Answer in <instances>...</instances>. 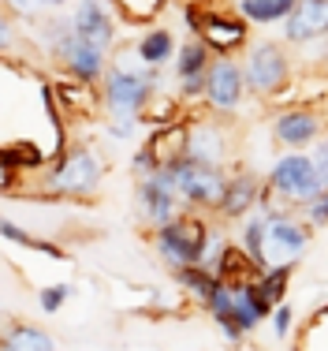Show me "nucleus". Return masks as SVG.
Segmentation results:
<instances>
[{
	"instance_id": "obj_1",
	"label": "nucleus",
	"mask_w": 328,
	"mask_h": 351,
	"mask_svg": "<svg viewBox=\"0 0 328 351\" xmlns=\"http://www.w3.org/2000/svg\"><path fill=\"white\" fill-rule=\"evenodd\" d=\"M265 195L273 198V206H283L291 213H306L325 195V183L317 176V165L310 157V149L306 154L276 157L273 169L265 172Z\"/></svg>"
},
{
	"instance_id": "obj_2",
	"label": "nucleus",
	"mask_w": 328,
	"mask_h": 351,
	"mask_svg": "<svg viewBox=\"0 0 328 351\" xmlns=\"http://www.w3.org/2000/svg\"><path fill=\"white\" fill-rule=\"evenodd\" d=\"M157 97V68L149 71H127V68H108L101 79V105H105L112 123H138L146 120V108Z\"/></svg>"
},
{
	"instance_id": "obj_3",
	"label": "nucleus",
	"mask_w": 328,
	"mask_h": 351,
	"mask_svg": "<svg viewBox=\"0 0 328 351\" xmlns=\"http://www.w3.org/2000/svg\"><path fill=\"white\" fill-rule=\"evenodd\" d=\"M45 49L64 64V71L71 75L79 86H94V82H101L108 75V68H112L105 49L90 45L86 38L75 34L71 19H67V23L64 19L45 23Z\"/></svg>"
},
{
	"instance_id": "obj_4",
	"label": "nucleus",
	"mask_w": 328,
	"mask_h": 351,
	"mask_svg": "<svg viewBox=\"0 0 328 351\" xmlns=\"http://www.w3.org/2000/svg\"><path fill=\"white\" fill-rule=\"evenodd\" d=\"M209 236H213V224H209L205 213L187 210L183 217H175L164 228H153V250L161 254V262L168 269H187V265H201L209 247Z\"/></svg>"
},
{
	"instance_id": "obj_5",
	"label": "nucleus",
	"mask_w": 328,
	"mask_h": 351,
	"mask_svg": "<svg viewBox=\"0 0 328 351\" xmlns=\"http://www.w3.org/2000/svg\"><path fill=\"white\" fill-rule=\"evenodd\" d=\"M105 180V161L90 146H71L45 169V191L60 198H90Z\"/></svg>"
},
{
	"instance_id": "obj_6",
	"label": "nucleus",
	"mask_w": 328,
	"mask_h": 351,
	"mask_svg": "<svg viewBox=\"0 0 328 351\" xmlns=\"http://www.w3.org/2000/svg\"><path fill=\"white\" fill-rule=\"evenodd\" d=\"M257 210H262L265 221H268L265 262L268 265H299L317 228L302 213H291V210H283V206H273V198H268V195L262 198Z\"/></svg>"
},
{
	"instance_id": "obj_7",
	"label": "nucleus",
	"mask_w": 328,
	"mask_h": 351,
	"mask_svg": "<svg viewBox=\"0 0 328 351\" xmlns=\"http://www.w3.org/2000/svg\"><path fill=\"white\" fill-rule=\"evenodd\" d=\"M172 183L179 191L183 206L194 213H216L228 195V183H231V172L228 169H213V165H198V161H179L172 165Z\"/></svg>"
},
{
	"instance_id": "obj_8",
	"label": "nucleus",
	"mask_w": 328,
	"mask_h": 351,
	"mask_svg": "<svg viewBox=\"0 0 328 351\" xmlns=\"http://www.w3.org/2000/svg\"><path fill=\"white\" fill-rule=\"evenodd\" d=\"M183 15H187V27L194 30V38L205 41L216 56H235L250 38V23L239 12H201L194 0H187Z\"/></svg>"
},
{
	"instance_id": "obj_9",
	"label": "nucleus",
	"mask_w": 328,
	"mask_h": 351,
	"mask_svg": "<svg viewBox=\"0 0 328 351\" xmlns=\"http://www.w3.org/2000/svg\"><path fill=\"white\" fill-rule=\"evenodd\" d=\"M247 90L257 97H280L291 86V56L280 41H257L247 49Z\"/></svg>"
},
{
	"instance_id": "obj_10",
	"label": "nucleus",
	"mask_w": 328,
	"mask_h": 351,
	"mask_svg": "<svg viewBox=\"0 0 328 351\" xmlns=\"http://www.w3.org/2000/svg\"><path fill=\"white\" fill-rule=\"evenodd\" d=\"M187 157L198 165H213V169H228L231 161V131L224 116H201L187 123Z\"/></svg>"
},
{
	"instance_id": "obj_11",
	"label": "nucleus",
	"mask_w": 328,
	"mask_h": 351,
	"mask_svg": "<svg viewBox=\"0 0 328 351\" xmlns=\"http://www.w3.org/2000/svg\"><path fill=\"white\" fill-rule=\"evenodd\" d=\"M138 213L149 228H164L175 217L187 213V206H183V198H179V191H175L168 169L149 176V180H138Z\"/></svg>"
},
{
	"instance_id": "obj_12",
	"label": "nucleus",
	"mask_w": 328,
	"mask_h": 351,
	"mask_svg": "<svg viewBox=\"0 0 328 351\" xmlns=\"http://www.w3.org/2000/svg\"><path fill=\"white\" fill-rule=\"evenodd\" d=\"M325 116L314 105H291L273 120V142H280L288 154H306L321 142Z\"/></svg>"
},
{
	"instance_id": "obj_13",
	"label": "nucleus",
	"mask_w": 328,
	"mask_h": 351,
	"mask_svg": "<svg viewBox=\"0 0 328 351\" xmlns=\"http://www.w3.org/2000/svg\"><path fill=\"white\" fill-rule=\"evenodd\" d=\"M247 94V71L235 56H216L205 79V105L213 116H231Z\"/></svg>"
},
{
	"instance_id": "obj_14",
	"label": "nucleus",
	"mask_w": 328,
	"mask_h": 351,
	"mask_svg": "<svg viewBox=\"0 0 328 351\" xmlns=\"http://www.w3.org/2000/svg\"><path fill=\"white\" fill-rule=\"evenodd\" d=\"M262 198H265V180L254 169H239V172H231L228 195H224L216 217H220V221H228V224H239V221H247L250 213H257Z\"/></svg>"
},
{
	"instance_id": "obj_15",
	"label": "nucleus",
	"mask_w": 328,
	"mask_h": 351,
	"mask_svg": "<svg viewBox=\"0 0 328 351\" xmlns=\"http://www.w3.org/2000/svg\"><path fill=\"white\" fill-rule=\"evenodd\" d=\"M71 27L79 38H86L90 45L105 49V53L116 41V19L108 15V8L101 4V0H79L75 12H71Z\"/></svg>"
},
{
	"instance_id": "obj_16",
	"label": "nucleus",
	"mask_w": 328,
	"mask_h": 351,
	"mask_svg": "<svg viewBox=\"0 0 328 351\" xmlns=\"http://www.w3.org/2000/svg\"><path fill=\"white\" fill-rule=\"evenodd\" d=\"M283 38L291 45H306V41L328 38V0H299L291 19L283 23Z\"/></svg>"
},
{
	"instance_id": "obj_17",
	"label": "nucleus",
	"mask_w": 328,
	"mask_h": 351,
	"mask_svg": "<svg viewBox=\"0 0 328 351\" xmlns=\"http://www.w3.org/2000/svg\"><path fill=\"white\" fill-rule=\"evenodd\" d=\"M231 295H235V322H239V329L247 332V337L265 322V317H273V303L262 295L257 280H239V284H231Z\"/></svg>"
},
{
	"instance_id": "obj_18",
	"label": "nucleus",
	"mask_w": 328,
	"mask_h": 351,
	"mask_svg": "<svg viewBox=\"0 0 328 351\" xmlns=\"http://www.w3.org/2000/svg\"><path fill=\"white\" fill-rule=\"evenodd\" d=\"M0 351H60L53 332L34 322H4L0 325Z\"/></svg>"
},
{
	"instance_id": "obj_19",
	"label": "nucleus",
	"mask_w": 328,
	"mask_h": 351,
	"mask_svg": "<svg viewBox=\"0 0 328 351\" xmlns=\"http://www.w3.org/2000/svg\"><path fill=\"white\" fill-rule=\"evenodd\" d=\"M299 0H235V12L254 27H268V23H288Z\"/></svg>"
},
{
	"instance_id": "obj_20",
	"label": "nucleus",
	"mask_w": 328,
	"mask_h": 351,
	"mask_svg": "<svg viewBox=\"0 0 328 351\" xmlns=\"http://www.w3.org/2000/svg\"><path fill=\"white\" fill-rule=\"evenodd\" d=\"M172 277H175V284H179V288L187 291V295L194 299V303H201V306L213 303L216 288L224 284L213 269H205V265H187V269H175Z\"/></svg>"
},
{
	"instance_id": "obj_21",
	"label": "nucleus",
	"mask_w": 328,
	"mask_h": 351,
	"mask_svg": "<svg viewBox=\"0 0 328 351\" xmlns=\"http://www.w3.org/2000/svg\"><path fill=\"white\" fill-rule=\"evenodd\" d=\"M175 53H179V49H175V38L168 27H149L138 41V60L146 64V68H161V64H168Z\"/></svg>"
},
{
	"instance_id": "obj_22",
	"label": "nucleus",
	"mask_w": 328,
	"mask_h": 351,
	"mask_svg": "<svg viewBox=\"0 0 328 351\" xmlns=\"http://www.w3.org/2000/svg\"><path fill=\"white\" fill-rule=\"evenodd\" d=\"M0 239H8V243H15V247H27V250H34V254H45V258H53V262L67 258L64 247H56L53 239L34 236V232L23 228V224H15L12 217H0Z\"/></svg>"
},
{
	"instance_id": "obj_23",
	"label": "nucleus",
	"mask_w": 328,
	"mask_h": 351,
	"mask_svg": "<svg viewBox=\"0 0 328 351\" xmlns=\"http://www.w3.org/2000/svg\"><path fill=\"white\" fill-rule=\"evenodd\" d=\"M265 236H268V221H265L262 210L250 213L247 221H239V239H235V243L247 250L262 269H268V262H265Z\"/></svg>"
},
{
	"instance_id": "obj_24",
	"label": "nucleus",
	"mask_w": 328,
	"mask_h": 351,
	"mask_svg": "<svg viewBox=\"0 0 328 351\" xmlns=\"http://www.w3.org/2000/svg\"><path fill=\"white\" fill-rule=\"evenodd\" d=\"M209 68H213V49L201 38L183 41V49L175 53V75H179V79H190V75H205Z\"/></svg>"
},
{
	"instance_id": "obj_25",
	"label": "nucleus",
	"mask_w": 328,
	"mask_h": 351,
	"mask_svg": "<svg viewBox=\"0 0 328 351\" xmlns=\"http://www.w3.org/2000/svg\"><path fill=\"white\" fill-rule=\"evenodd\" d=\"M295 269H299V265H268L262 277H257V288H262V295L273 306L288 303V291H291V277H295Z\"/></svg>"
},
{
	"instance_id": "obj_26",
	"label": "nucleus",
	"mask_w": 328,
	"mask_h": 351,
	"mask_svg": "<svg viewBox=\"0 0 328 351\" xmlns=\"http://www.w3.org/2000/svg\"><path fill=\"white\" fill-rule=\"evenodd\" d=\"M168 0H112V8L123 15V23H134V27H146L157 15L164 12Z\"/></svg>"
},
{
	"instance_id": "obj_27",
	"label": "nucleus",
	"mask_w": 328,
	"mask_h": 351,
	"mask_svg": "<svg viewBox=\"0 0 328 351\" xmlns=\"http://www.w3.org/2000/svg\"><path fill=\"white\" fill-rule=\"evenodd\" d=\"M71 295H75L71 284H49V288H41V291H38V306H41L45 314H56Z\"/></svg>"
},
{
	"instance_id": "obj_28",
	"label": "nucleus",
	"mask_w": 328,
	"mask_h": 351,
	"mask_svg": "<svg viewBox=\"0 0 328 351\" xmlns=\"http://www.w3.org/2000/svg\"><path fill=\"white\" fill-rule=\"evenodd\" d=\"M4 12H12L15 19H38L41 12H49L45 0H4Z\"/></svg>"
},
{
	"instance_id": "obj_29",
	"label": "nucleus",
	"mask_w": 328,
	"mask_h": 351,
	"mask_svg": "<svg viewBox=\"0 0 328 351\" xmlns=\"http://www.w3.org/2000/svg\"><path fill=\"white\" fill-rule=\"evenodd\" d=\"M291 325H295V311H291V303L273 306V332H276V340H288L291 337Z\"/></svg>"
},
{
	"instance_id": "obj_30",
	"label": "nucleus",
	"mask_w": 328,
	"mask_h": 351,
	"mask_svg": "<svg viewBox=\"0 0 328 351\" xmlns=\"http://www.w3.org/2000/svg\"><path fill=\"white\" fill-rule=\"evenodd\" d=\"M205 79H209V71L205 75H190V79H179V97L183 101H205Z\"/></svg>"
},
{
	"instance_id": "obj_31",
	"label": "nucleus",
	"mask_w": 328,
	"mask_h": 351,
	"mask_svg": "<svg viewBox=\"0 0 328 351\" xmlns=\"http://www.w3.org/2000/svg\"><path fill=\"white\" fill-rule=\"evenodd\" d=\"M302 217H306V221L314 224V228H328V187H325V195L317 198V202L310 206V210L302 213Z\"/></svg>"
},
{
	"instance_id": "obj_32",
	"label": "nucleus",
	"mask_w": 328,
	"mask_h": 351,
	"mask_svg": "<svg viewBox=\"0 0 328 351\" xmlns=\"http://www.w3.org/2000/svg\"><path fill=\"white\" fill-rule=\"evenodd\" d=\"M15 45V15L12 12H0V53Z\"/></svg>"
},
{
	"instance_id": "obj_33",
	"label": "nucleus",
	"mask_w": 328,
	"mask_h": 351,
	"mask_svg": "<svg viewBox=\"0 0 328 351\" xmlns=\"http://www.w3.org/2000/svg\"><path fill=\"white\" fill-rule=\"evenodd\" d=\"M310 157H314V165H317V176H321V183L328 187V138H321L314 149H310Z\"/></svg>"
},
{
	"instance_id": "obj_34",
	"label": "nucleus",
	"mask_w": 328,
	"mask_h": 351,
	"mask_svg": "<svg viewBox=\"0 0 328 351\" xmlns=\"http://www.w3.org/2000/svg\"><path fill=\"white\" fill-rule=\"evenodd\" d=\"M0 322H4V311H0Z\"/></svg>"
},
{
	"instance_id": "obj_35",
	"label": "nucleus",
	"mask_w": 328,
	"mask_h": 351,
	"mask_svg": "<svg viewBox=\"0 0 328 351\" xmlns=\"http://www.w3.org/2000/svg\"><path fill=\"white\" fill-rule=\"evenodd\" d=\"M291 351H299V348H291Z\"/></svg>"
}]
</instances>
